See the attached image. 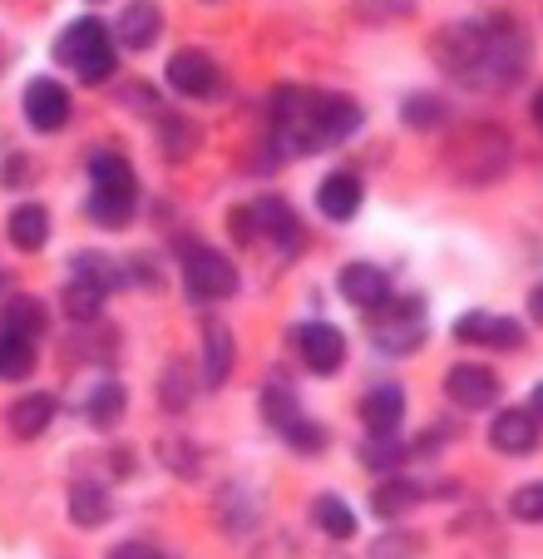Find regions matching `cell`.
<instances>
[{
	"instance_id": "16",
	"label": "cell",
	"mask_w": 543,
	"mask_h": 559,
	"mask_svg": "<svg viewBox=\"0 0 543 559\" xmlns=\"http://www.w3.org/2000/svg\"><path fill=\"white\" fill-rule=\"evenodd\" d=\"M361 179L355 174H331V179H322V189H316V209L326 213V218L346 223L355 209H361Z\"/></svg>"
},
{
	"instance_id": "41",
	"label": "cell",
	"mask_w": 543,
	"mask_h": 559,
	"mask_svg": "<svg viewBox=\"0 0 543 559\" xmlns=\"http://www.w3.org/2000/svg\"><path fill=\"white\" fill-rule=\"evenodd\" d=\"M529 406H533V416L543 421V386H533V396H529Z\"/></svg>"
},
{
	"instance_id": "24",
	"label": "cell",
	"mask_w": 543,
	"mask_h": 559,
	"mask_svg": "<svg viewBox=\"0 0 543 559\" xmlns=\"http://www.w3.org/2000/svg\"><path fill=\"white\" fill-rule=\"evenodd\" d=\"M0 328H5V332H25V337H40V332L50 328V317H45V307L35 302V297H11V302H5V312H0Z\"/></svg>"
},
{
	"instance_id": "31",
	"label": "cell",
	"mask_w": 543,
	"mask_h": 559,
	"mask_svg": "<svg viewBox=\"0 0 543 559\" xmlns=\"http://www.w3.org/2000/svg\"><path fill=\"white\" fill-rule=\"evenodd\" d=\"M415 11V0H355V15L371 25H390V21H406Z\"/></svg>"
},
{
	"instance_id": "5",
	"label": "cell",
	"mask_w": 543,
	"mask_h": 559,
	"mask_svg": "<svg viewBox=\"0 0 543 559\" xmlns=\"http://www.w3.org/2000/svg\"><path fill=\"white\" fill-rule=\"evenodd\" d=\"M455 337L474 342V347H499V352H519L523 347V328L514 317H494V312H464L455 322Z\"/></svg>"
},
{
	"instance_id": "35",
	"label": "cell",
	"mask_w": 543,
	"mask_h": 559,
	"mask_svg": "<svg viewBox=\"0 0 543 559\" xmlns=\"http://www.w3.org/2000/svg\"><path fill=\"white\" fill-rule=\"evenodd\" d=\"M164 144H168V158H183L198 144V129L183 124V119H164Z\"/></svg>"
},
{
	"instance_id": "30",
	"label": "cell",
	"mask_w": 543,
	"mask_h": 559,
	"mask_svg": "<svg viewBox=\"0 0 543 559\" xmlns=\"http://www.w3.org/2000/svg\"><path fill=\"white\" fill-rule=\"evenodd\" d=\"M361 461L371 465V471H400V465H406V445L396 441V436H371L366 441V451H361Z\"/></svg>"
},
{
	"instance_id": "38",
	"label": "cell",
	"mask_w": 543,
	"mask_h": 559,
	"mask_svg": "<svg viewBox=\"0 0 543 559\" xmlns=\"http://www.w3.org/2000/svg\"><path fill=\"white\" fill-rule=\"evenodd\" d=\"M228 228L238 233V243H252V233H257V228H252V209H238V213H232Z\"/></svg>"
},
{
	"instance_id": "8",
	"label": "cell",
	"mask_w": 543,
	"mask_h": 559,
	"mask_svg": "<svg viewBox=\"0 0 543 559\" xmlns=\"http://www.w3.org/2000/svg\"><path fill=\"white\" fill-rule=\"evenodd\" d=\"M25 119H31L40 134H55V129L70 124V95L55 80H31L25 85Z\"/></svg>"
},
{
	"instance_id": "1",
	"label": "cell",
	"mask_w": 543,
	"mask_h": 559,
	"mask_svg": "<svg viewBox=\"0 0 543 559\" xmlns=\"http://www.w3.org/2000/svg\"><path fill=\"white\" fill-rule=\"evenodd\" d=\"M449 169L464 189H484V183L504 179L509 169V134L494 124H474L460 144H449Z\"/></svg>"
},
{
	"instance_id": "14",
	"label": "cell",
	"mask_w": 543,
	"mask_h": 559,
	"mask_svg": "<svg viewBox=\"0 0 543 559\" xmlns=\"http://www.w3.org/2000/svg\"><path fill=\"white\" fill-rule=\"evenodd\" d=\"M533 441H539V421H533L529 412H499L490 421V445L504 455H523L533 451Z\"/></svg>"
},
{
	"instance_id": "11",
	"label": "cell",
	"mask_w": 543,
	"mask_h": 559,
	"mask_svg": "<svg viewBox=\"0 0 543 559\" xmlns=\"http://www.w3.org/2000/svg\"><path fill=\"white\" fill-rule=\"evenodd\" d=\"M341 293H346V302H355V307H366V312H376L381 302L390 297V277L381 273V267H371V263H351V267H341Z\"/></svg>"
},
{
	"instance_id": "20",
	"label": "cell",
	"mask_w": 543,
	"mask_h": 559,
	"mask_svg": "<svg viewBox=\"0 0 543 559\" xmlns=\"http://www.w3.org/2000/svg\"><path fill=\"white\" fill-rule=\"evenodd\" d=\"M109 510H114V500L105 496L99 486H89V480H80V486H70V520L84 530H95L109 520Z\"/></svg>"
},
{
	"instance_id": "10",
	"label": "cell",
	"mask_w": 543,
	"mask_h": 559,
	"mask_svg": "<svg viewBox=\"0 0 543 559\" xmlns=\"http://www.w3.org/2000/svg\"><path fill=\"white\" fill-rule=\"evenodd\" d=\"M114 35L129 45V50H148V45L164 35V11H158L154 0H129L124 11H119Z\"/></svg>"
},
{
	"instance_id": "23",
	"label": "cell",
	"mask_w": 543,
	"mask_h": 559,
	"mask_svg": "<svg viewBox=\"0 0 543 559\" xmlns=\"http://www.w3.org/2000/svg\"><path fill=\"white\" fill-rule=\"evenodd\" d=\"M420 500H425V490L415 486V480H386V486L376 490V500H371V510H376L381 520H396V515H406V510H415Z\"/></svg>"
},
{
	"instance_id": "44",
	"label": "cell",
	"mask_w": 543,
	"mask_h": 559,
	"mask_svg": "<svg viewBox=\"0 0 543 559\" xmlns=\"http://www.w3.org/2000/svg\"><path fill=\"white\" fill-rule=\"evenodd\" d=\"M0 287H5V277H0Z\"/></svg>"
},
{
	"instance_id": "2",
	"label": "cell",
	"mask_w": 543,
	"mask_h": 559,
	"mask_svg": "<svg viewBox=\"0 0 543 559\" xmlns=\"http://www.w3.org/2000/svg\"><path fill=\"white\" fill-rule=\"evenodd\" d=\"M55 60L70 64L84 85H99V80L114 74V45H109V31L95 21V15H84V21H74L70 31L55 40Z\"/></svg>"
},
{
	"instance_id": "13",
	"label": "cell",
	"mask_w": 543,
	"mask_h": 559,
	"mask_svg": "<svg viewBox=\"0 0 543 559\" xmlns=\"http://www.w3.org/2000/svg\"><path fill=\"white\" fill-rule=\"evenodd\" d=\"M5 421H11L15 441H35V436H45V431H50V421H55V396H50V391L21 396V402L5 412Z\"/></svg>"
},
{
	"instance_id": "3",
	"label": "cell",
	"mask_w": 543,
	"mask_h": 559,
	"mask_svg": "<svg viewBox=\"0 0 543 559\" xmlns=\"http://www.w3.org/2000/svg\"><path fill=\"white\" fill-rule=\"evenodd\" d=\"M183 287L193 302H218V297L238 293V267L218 248H189L183 253Z\"/></svg>"
},
{
	"instance_id": "4",
	"label": "cell",
	"mask_w": 543,
	"mask_h": 559,
	"mask_svg": "<svg viewBox=\"0 0 543 559\" xmlns=\"http://www.w3.org/2000/svg\"><path fill=\"white\" fill-rule=\"evenodd\" d=\"M371 328H376V347H381V352L410 357V352L425 342V312H420V302L410 297V302L390 307V317H376Z\"/></svg>"
},
{
	"instance_id": "34",
	"label": "cell",
	"mask_w": 543,
	"mask_h": 559,
	"mask_svg": "<svg viewBox=\"0 0 543 559\" xmlns=\"http://www.w3.org/2000/svg\"><path fill=\"white\" fill-rule=\"evenodd\" d=\"M74 277H89V283H99L109 293V287L119 283V267L109 263L105 253H80V258H74Z\"/></svg>"
},
{
	"instance_id": "32",
	"label": "cell",
	"mask_w": 543,
	"mask_h": 559,
	"mask_svg": "<svg viewBox=\"0 0 543 559\" xmlns=\"http://www.w3.org/2000/svg\"><path fill=\"white\" fill-rule=\"evenodd\" d=\"M509 515L523 520V525H543V480L514 490V496H509Z\"/></svg>"
},
{
	"instance_id": "29",
	"label": "cell",
	"mask_w": 543,
	"mask_h": 559,
	"mask_svg": "<svg viewBox=\"0 0 543 559\" xmlns=\"http://www.w3.org/2000/svg\"><path fill=\"white\" fill-rule=\"evenodd\" d=\"M257 213H262V218H267V223H262V228H267V233H277V238H282L287 248H297V243H302V228H297V218H292V209H287V203H277V199H262V203H257Z\"/></svg>"
},
{
	"instance_id": "42",
	"label": "cell",
	"mask_w": 543,
	"mask_h": 559,
	"mask_svg": "<svg viewBox=\"0 0 543 559\" xmlns=\"http://www.w3.org/2000/svg\"><path fill=\"white\" fill-rule=\"evenodd\" d=\"M533 119L543 124V90H539V99H533Z\"/></svg>"
},
{
	"instance_id": "21",
	"label": "cell",
	"mask_w": 543,
	"mask_h": 559,
	"mask_svg": "<svg viewBox=\"0 0 543 559\" xmlns=\"http://www.w3.org/2000/svg\"><path fill=\"white\" fill-rule=\"evenodd\" d=\"M89 179H95L99 193H129V199H138L134 169H129V158H119V154H95V164H89Z\"/></svg>"
},
{
	"instance_id": "43",
	"label": "cell",
	"mask_w": 543,
	"mask_h": 559,
	"mask_svg": "<svg viewBox=\"0 0 543 559\" xmlns=\"http://www.w3.org/2000/svg\"><path fill=\"white\" fill-rule=\"evenodd\" d=\"M0 70H5V50H0Z\"/></svg>"
},
{
	"instance_id": "17",
	"label": "cell",
	"mask_w": 543,
	"mask_h": 559,
	"mask_svg": "<svg viewBox=\"0 0 543 559\" xmlns=\"http://www.w3.org/2000/svg\"><path fill=\"white\" fill-rule=\"evenodd\" d=\"M5 233H11V243L21 248V253H35V248H45V238H50V213H45L40 203H21V209L11 213V223H5Z\"/></svg>"
},
{
	"instance_id": "15",
	"label": "cell",
	"mask_w": 543,
	"mask_h": 559,
	"mask_svg": "<svg viewBox=\"0 0 543 559\" xmlns=\"http://www.w3.org/2000/svg\"><path fill=\"white\" fill-rule=\"evenodd\" d=\"M203 386H222L232 371V332L222 328L218 317H208L203 322Z\"/></svg>"
},
{
	"instance_id": "25",
	"label": "cell",
	"mask_w": 543,
	"mask_h": 559,
	"mask_svg": "<svg viewBox=\"0 0 543 559\" xmlns=\"http://www.w3.org/2000/svg\"><path fill=\"white\" fill-rule=\"evenodd\" d=\"M312 520H316V525H322L331 539H351V535H355L351 506H346V500H336V496H316V500H312Z\"/></svg>"
},
{
	"instance_id": "39",
	"label": "cell",
	"mask_w": 543,
	"mask_h": 559,
	"mask_svg": "<svg viewBox=\"0 0 543 559\" xmlns=\"http://www.w3.org/2000/svg\"><path fill=\"white\" fill-rule=\"evenodd\" d=\"M529 312H533V322H543V283L529 293Z\"/></svg>"
},
{
	"instance_id": "6",
	"label": "cell",
	"mask_w": 543,
	"mask_h": 559,
	"mask_svg": "<svg viewBox=\"0 0 543 559\" xmlns=\"http://www.w3.org/2000/svg\"><path fill=\"white\" fill-rule=\"evenodd\" d=\"M168 85H173L178 95L203 99L218 90V64H213L208 50H178L173 60H168Z\"/></svg>"
},
{
	"instance_id": "33",
	"label": "cell",
	"mask_w": 543,
	"mask_h": 559,
	"mask_svg": "<svg viewBox=\"0 0 543 559\" xmlns=\"http://www.w3.org/2000/svg\"><path fill=\"white\" fill-rule=\"evenodd\" d=\"M189 396H193L189 367H183V361H173V367L164 371V406H168V412H183V406H189Z\"/></svg>"
},
{
	"instance_id": "36",
	"label": "cell",
	"mask_w": 543,
	"mask_h": 559,
	"mask_svg": "<svg viewBox=\"0 0 543 559\" xmlns=\"http://www.w3.org/2000/svg\"><path fill=\"white\" fill-rule=\"evenodd\" d=\"M287 441H292L297 451H322V445H326V431H322V426H312V421H302L292 436H287Z\"/></svg>"
},
{
	"instance_id": "9",
	"label": "cell",
	"mask_w": 543,
	"mask_h": 559,
	"mask_svg": "<svg viewBox=\"0 0 543 559\" xmlns=\"http://www.w3.org/2000/svg\"><path fill=\"white\" fill-rule=\"evenodd\" d=\"M297 347H302L306 367L322 371V377L341 371V361H346V337L331 328V322H312V328H302L297 332Z\"/></svg>"
},
{
	"instance_id": "26",
	"label": "cell",
	"mask_w": 543,
	"mask_h": 559,
	"mask_svg": "<svg viewBox=\"0 0 543 559\" xmlns=\"http://www.w3.org/2000/svg\"><path fill=\"white\" fill-rule=\"evenodd\" d=\"M400 119H406L410 129H420V134H430V129H439L449 119V105L439 95H410L406 105H400Z\"/></svg>"
},
{
	"instance_id": "28",
	"label": "cell",
	"mask_w": 543,
	"mask_h": 559,
	"mask_svg": "<svg viewBox=\"0 0 543 559\" xmlns=\"http://www.w3.org/2000/svg\"><path fill=\"white\" fill-rule=\"evenodd\" d=\"M89 218L105 223V228H124V223L134 218V199H129V193H99L95 189V199H89Z\"/></svg>"
},
{
	"instance_id": "18",
	"label": "cell",
	"mask_w": 543,
	"mask_h": 559,
	"mask_svg": "<svg viewBox=\"0 0 543 559\" xmlns=\"http://www.w3.org/2000/svg\"><path fill=\"white\" fill-rule=\"evenodd\" d=\"M262 421H267L277 436H292L297 426L306 421V416H302V406H297V396L282 386V381H272V386L262 391Z\"/></svg>"
},
{
	"instance_id": "27",
	"label": "cell",
	"mask_w": 543,
	"mask_h": 559,
	"mask_svg": "<svg viewBox=\"0 0 543 559\" xmlns=\"http://www.w3.org/2000/svg\"><path fill=\"white\" fill-rule=\"evenodd\" d=\"M124 386L119 381H99L95 386V396H89V426H99V431H109V426L124 416Z\"/></svg>"
},
{
	"instance_id": "40",
	"label": "cell",
	"mask_w": 543,
	"mask_h": 559,
	"mask_svg": "<svg viewBox=\"0 0 543 559\" xmlns=\"http://www.w3.org/2000/svg\"><path fill=\"white\" fill-rule=\"evenodd\" d=\"M114 555H158L154 545H114Z\"/></svg>"
},
{
	"instance_id": "19",
	"label": "cell",
	"mask_w": 543,
	"mask_h": 559,
	"mask_svg": "<svg viewBox=\"0 0 543 559\" xmlns=\"http://www.w3.org/2000/svg\"><path fill=\"white\" fill-rule=\"evenodd\" d=\"M31 371H35V337L0 328V377H5V381H25Z\"/></svg>"
},
{
	"instance_id": "7",
	"label": "cell",
	"mask_w": 543,
	"mask_h": 559,
	"mask_svg": "<svg viewBox=\"0 0 543 559\" xmlns=\"http://www.w3.org/2000/svg\"><path fill=\"white\" fill-rule=\"evenodd\" d=\"M445 391L460 412H484V406L499 402V377L490 367H455L445 377Z\"/></svg>"
},
{
	"instance_id": "22",
	"label": "cell",
	"mask_w": 543,
	"mask_h": 559,
	"mask_svg": "<svg viewBox=\"0 0 543 559\" xmlns=\"http://www.w3.org/2000/svg\"><path fill=\"white\" fill-rule=\"evenodd\" d=\"M60 302H64V312H70L74 322H95V317L105 312V287L89 283V277H70Z\"/></svg>"
},
{
	"instance_id": "12",
	"label": "cell",
	"mask_w": 543,
	"mask_h": 559,
	"mask_svg": "<svg viewBox=\"0 0 543 559\" xmlns=\"http://www.w3.org/2000/svg\"><path fill=\"white\" fill-rule=\"evenodd\" d=\"M361 421H366L371 436H396L400 421H406V391L400 386H376L361 402Z\"/></svg>"
},
{
	"instance_id": "37",
	"label": "cell",
	"mask_w": 543,
	"mask_h": 559,
	"mask_svg": "<svg viewBox=\"0 0 543 559\" xmlns=\"http://www.w3.org/2000/svg\"><path fill=\"white\" fill-rule=\"evenodd\" d=\"M119 99H129V109H144V115L148 109H158V95H148L144 85H124L119 90Z\"/></svg>"
}]
</instances>
